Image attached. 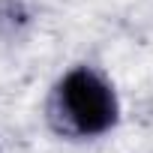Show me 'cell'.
<instances>
[{
  "mask_svg": "<svg viewBox=\"0 0 153 153\" xmlns=\"http://www.w3.org/2000/svg\"><path fill=\"white\" fill-rule=\"evenodd\" d=\"M54 114L75 135H99L114 126L117 99L102 75L87 66H78L57 84Z\"/></svg>",
  "mask_w": 153,
  "mask_h": 153,
  "instance_id": "6da1fadb",
  "label": "cell"
}]
</instances>
